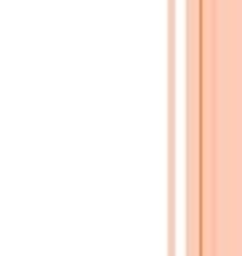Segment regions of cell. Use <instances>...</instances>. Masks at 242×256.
Wrapping results in <instances>:
<instances>
[]
</instances>
